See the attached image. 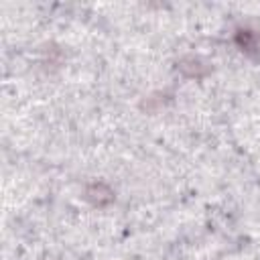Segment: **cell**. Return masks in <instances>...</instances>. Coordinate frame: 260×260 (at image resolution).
<instances>
[{
    "mask_svg": "<svg viewBox=\"0 0 260 260\" xmlns=\"http://www.w3.org/2000/svg\"><path fill=\"white\" fill-rule=\"evenodd\" d=\"M165 98H167V93H162V91L150 93V95H146V98L142 100L140 108H142L144 112H148V114H156L160 108H165ZM167 100H169V98H167Z\"/></svg>",
    "mask_w": 260,
    "mask_h": 260,
    "instance_id": "4",
    "label": "cell"
},
{
    "mask_svg": "<svg viewBox=\"0 0 260 260\" xmlns=\"http://www.w3.org/2000/svg\"><path fill=\"white\" fill-rule=\"evenodd\" d=\"M177 71L187 79H203L211 73V67L205 59L197 55H185L177 61Z\"/></svg>",
    "mask_w": 260,
    "mask_h": 260,
    "instance_id": "3",
    "label": "cell"
},
{
    "mask_svg": "<svg viewBox=\"0 0 260 260\" xmlns=\"http://www.w3.org/2000/svg\"><path fill=\"white\" fill-rule=\"evenodd\" d=\"M45 63H49L53 67H59L63 63V51L59 47H55V45H49L45 49Z\"/></svg>",
    "mask_w": 260,
    "mask_h": 260,
    "instance_id": "5",
    "label": "cell"
},
{
    "mask_svg": "<svg viewBox=\"0 0 260 260\" xmlns=\"http://www.w3.org/2000/svg\"><path fill=\"white\" fill-rule=\"evenodd\" d=\"M83 199H85L89 205L102 209V207H108V205L114 203L116 193H114V189H112L108 183H104V181H91V183H87L85 189H83Z\"/></svg>",
    "mask_w": 260,
    "mask_h": 260,
    "instance_id": "2",
    "label": "cell"
},
{
    "mask_svg": "<svg viewBox=\"0 0 260 260\" xmlns=\"http://www.w3.org/2000/svg\"><path fill=\"white\" fill-rule=\"evenodd\" d=\"M236 47L250 59H260V30L248 24H242L234 30Z\"/></svg>",
    "mask_w": 260,
    "mask_h": 260,
    "instance_id": "1",
    "label": "cell"
}]
</instances>
